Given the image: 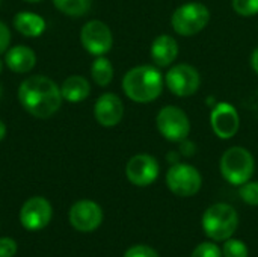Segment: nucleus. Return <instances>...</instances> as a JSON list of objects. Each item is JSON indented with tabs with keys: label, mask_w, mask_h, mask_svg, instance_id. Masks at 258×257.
<instances>
[{
	"label": "nucleus",
	"mask_w": 258,
	"mask_h": 257,
	"mask_svg": "<svg viewBox=\"0 0 258 257\" xmlns=\"http://www.w3.org/2000/svg\"><path fill=\"white\" fill-rule=\"evenodd\" d=\"M0 97H2V86H0Z\"/></svg>",
	"instance_id": "f704fd0d"
},
{
	"label": "nucleus",
	"mask_w": 258,
	"mask_h": 257,
	"mask_svg": "<svg viewBox=\"0 0 258 257\" xmlns=\"http://www.w3.org/2000/svg\"><path fill=\"white\" fill-rule=\"evenodd\" d=\"M251 67H252L254 73L258 76V47L252 52V55H251Z\"/></svg>",
	"instance_id": "c85d7f7f"
},
{
	"label": "nucleus",
	"mask_w": 258,
	"mask_h": 257,
	"mask_svg": "<svg viewBox=\"0 0 258 257\" xmlns=\"http://www.w3.org/2000/svg\"><path fill=\"white\" fill-rule=\"evenodd\" d=\"M219 170L222 177L228 183L240 186L249 182V179L252 177L255 170V161L249 150L243 147H231L222 155Z\"/></svg>",
	"instance_id": "20e7f679"
},
{
	"label": "nucleus",
	"mask_w": 258,
	"mask_h": 257,
	"mask_svg": "<svg viewBox=\"0 0 258 257\" xmlns=\"http://www.w3.org/2000/svg\"><path fill=\"white\" fill-rule=\"evenodd\" d=\"M168 162H169L171 165L178 164V162H180V151H178V153H177V151H169V153H168Z\"/></svg>",
	"instance_id": "c756f323"
},
{
	"label": "nucleus",
	"mask_w": 258,
	"mask_h": 257,
	"mask_svg": "<svg viewBox=\"0 0 258 257\" xmlns=\"http://www.w3.org/2000/svg\"><path fill=\"white\" fill-rule=\"evenodd\" d=\"M239 195L246 204L258 206V182H246L240 185Z\"/></svg>",
	"instance_id": "5701e85b"
},
{
	"label": "nucleus",
	"mask_w": 258,
	"mask_h": 257,
	"mask_svg": "<svg viewBox=\"0 0 258 257\" xmlns=\"http://www.w3.org/2000/svg\"><path fill=\"white\" fill-rule=\"evenodd\" d=\"M17 253V242L11 238H0V257H14Z\"/></svg>",
	"instance_id": "a878e982"
},
{
	"label": "nucleus",
	"mask_w": 258,
	"mask_h": 257,
	"mask_svg": "<svg viewBox=\"0 0 258 257\" xmlns=\"http://www.w3.org/2000/svg\"><path fill=\"white\" fill-rule=\"evenodd\" d=\"M209 21L210 11L200 2H189L178 6L171 17V26L180 36H194L200 33Z\"/></svg>",
	"instance_id": "39448f33"
},
{
	"label": "nucleus",
	"mask_w": 258,
	"mask_h": 257,
	"mask_svg": "<svg viewBox=\"0 0 258 257\" xmlns=\"http://www.w3.org/2000/svg\"><path fill=\"white\" fill-rule=\"evenodd\" d=\"M95 120L104 127L116 126L124 117V105L121 98L113 92H106L98 97L94 106Z\"/></svg>",
	"instance_id": "4468645a"
},
{
	"label": "nucleus",
	"mask_w": 258,
	"mask_h": 257,
	"mask_svg": "<svg viewBox=\"0 0 258 257\" xmlns=\"http://www.w3.org/2000/svg\"><path fill=\"white\" fill-rule=\"evenodd\" d=\"M124 257H159V254L148 245H135L125 251Z\"/></svg>",
	"instance_id": "393cba45"
},
{
	"label": "nucleus",
	"mask_w": 258,
	"mask_h": 257,
	"mask_svg": "<svg viewBox=\"0 0 258 257\" xmlns=\"http://www.w3.org/2000/svg\"><path fill=\"white\" fill-rule=\"evenodd\" d=\"M9 42H11V32L8 26L3 21H0V55L8 50Z\"/></svg>",
	"instance_id": "bb28decb"
},
{
	"label": "nucleus",
	"mask_w": 258,
	"mask_h": 257,
	"mask_svg": "<svg viewBox=\"0 0 258 257\" xmlns=\"http://www.w3.org/2000/svg\"><path fill=\"white\" fill-rule=\"evenodd\" d=\"M68 218L76 230L94 232L103 223V211L92 200H80L71 206Z\"/></svg>",
	"instance_id": "ddd939ff"
},
{
	"label": "nucleus",
	"mask_w": 258,
	"mask_h": 257,
	"mask_svg": "<svg viewBox=\"0 0 258 257\" xmlns=\"http://www.w3.org/2000/svg\"><path fill=\"white\" fill-rule=\"evenodd\" d=\"M166 185L169 191L178 197H192L201 189L203 177L195 167L178 162L168 170Z\"/></svg>",
	"instance_id": "0eeeda50"
},
{
	"label": "nucleus",
	"mask_w": 258,
	"mask_h": 257,
	"mask_svg": "<svg viewBox=\"0 0 258 257\" xmlns=\"http://www.w3.org/2000/svg\"><path fill=\"white\" fill-rule=\"evenodd\" d=\"M159 162L150 155H136L125 165V176L135 186H148L159 177Z\"/></svg>",
	"instance_id": "9b49d317"
},
{
	"label": "nucleus",
	"mask_w": 258,
	"mask_h": 257,
	"mask_svg": "<svg viewBox=\"0 0 258 257\" xmlns=\"http://www.w3.org/2000/svg\"><path fill=\"white\" fill-rule=\"evenodd\" d=\"M14 26L21 35L27 38H36L44 33L45 20L33 12H18L14 17Z\"/></svg>",
	"instance_id": "f3484780"
},
{
	"label": "nucleus",
	"mask_w": 258,
	"mask_h": 257,
	"mask_svg": "<svg viewBox=\"0 0 258 257\" xmlns=\"http://www.w3.org/2000/svg\"><path fill=\"white\" fill-rule=\"evenodd\" d=\"M231 6L240 17L258 15V0H231Z\"/></svg>",
	"instance_id": "412c9836"
},
{
	"label": "nucleus",
	"mask_w": 258,
	"mask_h": 257,
	"mask_svg": "<svg viewBox=\"0 0 258 257\" xmlns=\"http://www.w3.org/2000/svg\"><path fill=\"white\" fill-rule=\"evenodd\" d=\"M80 41L88 53L94 56H104L113 45V36L109 26L100 20H91L82 27Z\"/></svg>",
	"instance_id": "1a4fd4ad"
},
{
	"label": "nucleus",
	"mask_w": 258,
	"mask_h": 257,
	"mask_svg": "<svg viewBox=\"0 0 258 257\" xmlns=\"http://www.w3.org/2000/svg\"><path fill=\"white\" fill-rule=\"evenodd\" d=\"M224 257H248V247L242 241L237 239H227L222 248Z\"/></svg>",
	"instance_id": "4be33fe9"
},
{
	"label": "nucleus",
	"mask_w": 258,
	"mask_h": 257,
	"mask_svg": "<svg viewBox=\"0 0 258 257\" xmlns=\"http://www.w3.org/2000/svg\"><path fill=\"white\" fill-rule=\"evenodd\" d=\"M24 2H27V3H38V2H41V0H24Z\"/></svg>",
	"instance_id": "473e14b6"
},
{
	"label": "nucleus",
	"mask_w": 258,
	"mask_h": 257,
	"mask_svg": "<svg viewBox=\"0 0 258 257\" xmlns=\"http://www.w3.org/2000/svg\"><path fill=\"white\" fill-rule=\"evenodd\" d=\"M251 111H252V112L255 114V117L258 118V100H257V98H255V100H254V103L251 105Z\"/></svg>",
	"instance_id": "2f4dec72"
},
{
	"label": "nucleus",
	"mask_w": 258,
	"mask_h": 257,
	"mask_svg": "<svg viewBox=\"0 0 258 257\" xmlns=\"http://www.w3.org/2000/svg\"><path fill=\"white\" fill-rule=\"evenodd\" d=\"M18 100L30 115L36 118H48L59 111L63 98L59 86L51 79L30 76L21 82L18 88Z\"/></svg>",
	"instance_id": "f257e3e1"
},
{
	"label": "nucleus",
	"mask_w": 258,
	"mask_h": 257,
	"mask_svg": "<svg viewBox=\"0 0 258 257\" xmlns=\"http://www.w3.org/2000/svg\"><path fill=\"white\" fill-rule=\"evenodd\" d=\"M165 83L174 95L190 97L200 89L201 76L195 67L189 64H177L168 70Z\"/></svg>",
	"instance_id": "6e6552de"
},
{
	"label": "nucleus",
	"mask_w": 258,
	"mask_h": 257,
	"mask_svg": "<svg viewBox=\"0 0 258 257\" xmlns=\"http://www.w3.org/2000/svg\"><path fill=\"white\" fill-rule=\"evenodd\" d=\"M210 126L219 139H231L240 127L237 109L230 103H218L210 114Z\"/></svg>",
	"instance_id": "9d476101"
},
{
	"label": "nucleus",
	"mask_w": 258,
	"mask_h": 257,
	"mask_svg": "<svg viewBox=\"0 0 258 257\" xmlns=\"http://www.w3.org/2000/svg\"><path fill=\"white\" fill-rule=\"evenodd\" d=\"M192 257H222V251L212 242H203L194 250Z\"/></svg>",
	"instance_id": "b1692460"
},
{
	"label": "nucleus",
	"mask_w": 258,
	"mask_h": 257,
	"mask_svg": "<svg viewBox=\"0 0 258 257\" xmlns=\"http://www.w3.org/2000/svg\"><path fill=\"white\" fill-rule=\"evenodd\" d=\"M2 70H3V62L0 61V73H2Z\"/></svg>",
	"instance_id": "72a5a7b5"
},
{
	"label": "nucleus",
	"mask_w": 258,
	"mask_h": 257,
	"mask_svg": "<svg viewBox=\"0 0 258 257\" xmlns=\"http://www.w3.org/2000/svg\"><path fill=\"white\" fill-rule=\"evenodd\" d=\"M150 53H151L153 62L157 67L166 68V67L172 65L178 56V42L171 35H159L153 41Z\"/></svg>",
	"instance_id": "2eb2a0df"
},
{
	"label": "nucleus",
	"mask_w": 258,
	"mask_h": 257,
	"mask_svg": "<svg viewBox=\"0 0 258 257\" xmlns=\"http://www.w3.org/2000/svg\"><path fill=\"white\" fill-rule=\"evenodd\" d=\"M180 144V155L181 156H186V158H192L195 153H197V145H195V142H192L190 139H183L181 142H178Z\"/></svg>",
	"instance_id": "cd10ccee"
},
{
	"label": "nucleus",
	"mask_w": 258,
	"mask_h": 257,
	"mask_svg": "<svg viewBox=\"0 0 258 257\" xmlns=\"http://www.w3.org/2000/svg\"><path fill=\"white\" fill-rule=\"evenodd\" d=\"M53 5L65 15L83 17L89 12L92 0H53Z\"/></svg>",
	"instance_id": "aec40b11"
},
{
	"label": "nucleus",
	"mask_w": 258,
	"mask_h": 257,
	"mask_svg": "<svg viewBox=\"0 0 258 257\" xmlns=\"http://www.w3.org/2000/svg\"><path fill=\"white\" fill-rule=\"evenodd\" d=\"M91 76L98 86H107L113 79V67L104 56H97L91 67Z\"/></svg>",
	"instance_id": "6ab92c4d"
},
{
	"label": "nucleus",
	"mask_w": 258,
	"mask_h": 257,
	"mask_svg": "<svg viewBox=\"0 0 258 257\" xmlns=\"http://www.w3.org/2000/svg\"><path fill=\"white\" fill-rule=\"evenodd\" d=\"M5 135H6V126L3 121H0V141L5 138Z\"/></svg>",
	"instance_id": "7c9ffc66"
},
{
	"label": "nucleus",
	"mask_w": 258,
	"mask_h": 257,
	"mask_svg": "<svg viewBox=\"0 0 258 257\" xmlns=\"http://www.w3.org/2000/svg\"><path fill=\"white\" fill-rule=\"evenodd\" d=\"M51 204L44 197L29 198L20 211V223L30 232L42 230L51 220Z\"/></svg>",
	"instance_id": "f8f14e48"
},
{
	"label": "nucleus",
	"mask_w": 258,
	"mask_h": 257,
	"mask_svg": "<svg viewBox=\"0 0 258 257\" xmlns=\"http://www.w3.org/2000/svg\"><path fill=\"white\" fill-rule=\"evenodd\" d=\"M239 224L237 212L227 203H216L210 206L203 215V229L213 241L230 239Z\"/></svg>",
	"instance_id": "7ed1b4c3"
},
{
	"label": "nucleus",
	"mask_w": 258,
	"mask_h": 257,
	"mask_svg": "<svg viewBox=\"0 0 258 257\" xmlns=\"http://www.w3.org/2000/svg\"><path fill=\"white\" fill-rule=\"evenodd\" d=\"M62 98L70 103H80L91 94L89 82L82 76H70L60 86Z\"/></svg>",
	"instance_id": "a211bd4d"
},
{
	"label": "nucleus",
	"mask_w": 258,
	"mask_h": 257,
	"mask_svg": "<svg viewBox=\"0 0 258 257\" xmlns=\"http://www.w3.org/2000/svg\"><path fill=\"white\" fill-rule=\"evenodd\" d=\"M122 91L135 103H151L163 91V76L151 65L135 67L122 77Z\"/></svg>",
	"instance_id": "f03ea898"
},
{
	"label": "nucleus",
	"mask_w": 258,
	"mask_h": 257,
	"mask_svg": "<svg viewBox=\"0 0 258 257\" xmlns=\"http://www.w3.org/2000/svg\"><path fill=\"white\" fill-rule=\"evenodd\" d=\"M5 62L14 73H29L36 64V55L27 45H15L6 52Z\"/></svg>",
	"instance_id": "dca6fc26"
},
{
	"label": "nucleus",
	"mask_w": 258,
	"mask_h": 257,
	"mask_svg": "<svg viewBox=\"0 0 258 257\" xmlns=\"http://www.w3.org/2000/svg\"><path fill=\"white\" fill-rule=\"evenodd\" d=\"M156 126L159 133L171 142H181L190 133L189 117L181 108L172 105L159 111L156 117Z\"/></svg>",
	"instance_id": "423d86ee"
}]
</instances>
